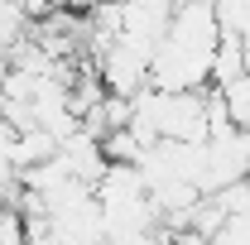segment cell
Instances as JSON below:
<instances>
[{
  "instance_id": "2",
  "label": "cell",
  "mask_w": 250,
  "mask_h": 245,
  "mask_svg": "<svg viewBox=\"0 0 250 245\" xmlns=\"http://www.w3.org/2000/svg\"><path fill=\"white\" fill-rule=\"evenodd\" d=\"M221 96H226V111H231V121L246 130V125H250V67L241 72V77L221 82Z\"/></svg>"
},
{
  "instance_id": "1",
  "label": "cell",
  "mask_w": 250,
  "mask_h": 245,
  "mask_svg": "<svg viewBox=\"0 0 250 245\" xmlns=\"http://www.w3.org/2000/svg\"><path fill=\"white\" fill-rule=\"evenodd\" d=\"M241 72H246V43H241V34H221L217 58H212V87L241 77Z\"/></svg>"
},
{
  "instance_id": "3",
  "label": "cell",
  "mask_w": 250,
  "mask_h": 245,
  "mask_svg": "<svg viewBox=\"0 0 250 245\" xmlns=\"http://www.w3.org/2000/svg\"><path fill=\"white\" fill-rule=\"evenodd\" d=\"M24 241V212L15 202H0V245H15Z\"/></svg>"
}]
</instances>
